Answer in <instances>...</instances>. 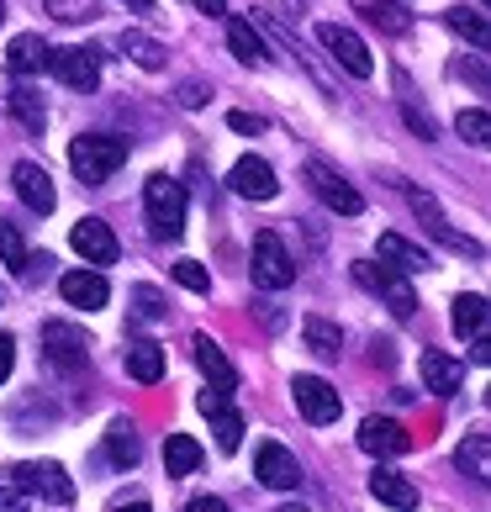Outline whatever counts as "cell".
I'll return each mask as SVG.
<instances>
[{"label":"cell","mask_w":491,"mask_h":512,"mask_svg":"<svg viewBox=\"0 0 491 512\" xmlns=\"http://www.w3.org/2000/svg\"><path fill=\"white\" fill-rule=\"evenodd\" d=\"M127 154H132L127 138H111V132H85V138L69 143V164L85 185H106L127 164Z\"/></svg>","instance_id":"obj_1"},{"label":"cell","mask_w":491,"mask_h":512,"mask_svg":"<svg viewBox=\"0 0 491 512\" xmlns=\"http://www.w3.org/2000/svg\"><path fill=\"white\" fill-rule=\"evenodd\" d=\"M143 206H148V227H154V238H180L185 233V185L175 175H148Z\"/></svg>","instance_id":"obj_2"},{"label":"cell","mask_w":491,"mask_h":512,"mask_svg":"<svg viewBox=\"0 0 491 512\" xmlns=\"http://www.w3.org/2000/svg\"><path fill=\"white\" fill-rule=\"evenodd\" d=\"M11 486L22 491V497H43L53 507H69L74 502V481L64 476V465L59 460H22V465H11Z\"/></svg>","instance_id":"obj_3"},{"label":"cell","mask_w":491,"mask_h":512,"mask_svg":"<svg viewBox=\"0 0 491 512\" xmlns=\"http://www.w3.org/2000/svg\"><path fill=\"white\" fill-rule=\"evenodd\" d=\"M354 280L370 291V296H381L386 307H391V317H412L418 312V296H412V286H407V275H396L391 264H375V259H360L354 264Z\"/></svg>","instance_id":"obj_4"},{"label":"cell","mask_w":491,"mask_h":512,"mask_svg":"<svg viewBox=\"0 0 491 512\" xmlns=\"http://www.w3.org/2000/svg\"><path fill=\"white\" fill-rule=\"evenodd\" d=\"M249 275H254L259 291H286L291 280H296V259H291L286 243H280V233H259V238H254V264H249Z\"/></svg>","instance_id":"obj_5"},{"label":"cell","mask_w":491,"mask_h":512,"mask_svg":"<svg viewBox=\"0 0 491 512\" xmlns=\"http://www.w3.org/2000/svg\"><path fill=\"white\" fill-rule=\"evenodd\" d=\"M307 185H312V196L323 201L328 212H338V217H360V212H365V196L354 191V185L338 175L333 164H323V159L307 164Z\"/></svg>","instance_id":"obj_6"},{"label":"cell","mask_w":491,"mask_h":512,"mask_svg":"<svg viewBox=\"0 0 491 512\" xmlns=\"http://www.w3.org/2000/svg\"><path fill=\"white\" fill-rule=\"evenodd\" d=\"M291 396H296L301 417H307V423H317V428L338 423V412H344V396H338V391L323 381V375H296V381H291Z\"/></svg>","instance_id":"obj_7"},{"label":"cell","mask_w":491,"mask_h":512,"mask_svg":"<svg viewBox=\"0 0 491 512\" xmlns=\"http://www.w3.org/2000/svg\"><path fill=\"white\" fill-rule=\"evenodd\" d=\"M317 43H323L333 59L354 74V80H370V74H375V59H370V48H365L360 32H349V27H338V22H323V27H317Z\"/></svg>","instance_id":"obj_8"},{"label":"cell","mask_w":491,"mask_h":512,"mask_svg":"<svg viewBox=\"0 0 491 512\" xmlns=\"http://www.w3.org/2000/svg\"><path fill=\"white\" fill-rule=\"evenodd\" d=\"M43 354L59 370H85L90 338H85V328H74V322H43Z\"/></svg>","instance_id":"obj_9"},{"label":"cell","mask_w":491,"mask_h":512,"mask_svg":"<svg viewBox=\"0 0 491 512\" xmlns=\"http://www.w3.org/2000/svg\"><path fill=\"white\" fill-rule=\"evenodd\" d=\"M11 185H16V196H22V206H27V212H37V217H48L53 206H59V191H53L48 169L32 164V159H22V164L11 169Z\"/></svg>","instance_id":"obj_10"},{"label":"cell","mask_w":491,"mask_h":512,"mask_svg":"<svg viewBox=\"0 0 491 512\" xmlns=\"http://www.w3.org/2000/svg\"><path fill=\"white\" fill-rule=\"evenodd\" d=\"M48 69L59 74L69 90H96V85H101V59H96V48H53Z\"/></svg>","instance_id":"obj_11"},{"label":"cell","mask_w":491,"mask_h":512,"mask_svg":"<svg viewBox=\"0 0 491 512\" xmlns=\"http://www.w3.org/2000/svg\"><path fill=\"white\" fill-rule=\"evenodd\" d=\"M254 476L270 486V491H296L301 486V465L286 444H259L254 454Z\"/></svg>","instance_id":"obj_12"},{"label":"cell","mask_w":491,"mask_h":512,"mask_svg":"<svg viewBox=\"0 0 491 512\" xmlns=\"http://www.w3.org/2000/svg\"><path fill=\"white\" fill-rule=\"evenodd\" d=\"M69 243H74V254H80L85 264H117V233H111L101 217H80L74 233H69Z\"/></svg>","instance_id":"obj_13"},{"label":"cell","mask_w":491,"mask_h":512,"mask_svg":"<svg viewBox=\"0 0 491 512\" xmlns=\"http://www.w3.org/2000/svg\"><path fill=\"white\" fill-rule=\"evenodd\" d=\"M228 185L243 196V201H275V191H280V180H275V169L264 164L259 154H243L238 164H233V175H228Z\"/></svg>","instance_id":"obj_14"},{"label":"cell","mask_w":491,"mask_h":512,"mask_svg":"<svg viewBox=\"0 0 491 512\" xmlns=\"http://www.w3.org/2000/svg\"><path fill=\"white\" fill-rule=\"evenodd\" d=\"M360 449L375 454V460H391V454L412 449V433L396 423V417H365V423H360Z\"/></svg>","instance_id":"obj_15"},{"label":"cell","mask_w":491,"mask_h":512,"mask_svg":"<svg viewBox=\"0 0 491 512\" xmlns=\"http://www.w3.org/2000/svg\"><path fill=\"white\" fill-rule=\"evenodd\" d=\"M191 349H196V365H201L206 381H212V391H228V396H233V391H238V370L228 365V354H222L217 338H212V333H196Z\"/></svg>","instance_id":"obj_16"},{"label":"cell","mask_w":491,"mask_h":512,"mask_svg":"<svg viewBox=\"0 0 491 512\" xmlns=\"http://www.w3.org/2000/svg\"><path fill=\"white\" fill-rule=\"evenodd\" d=\"M59 296L69 301V307H85V312H96L111 301V286H106V275L101 270H69L59 280Z\"/></svg>","instance_id":"obj_17"},{"label":"cell","mask_w":491,"mask_h":512,"mask_svg":"<svg viewBox=\"0 0 491 512\" xmlns=\"http://www.w3.org/2000/svg\"><path fill=\"white\" fill-rule=\"evenodd\" d=\"M423 386L439 396H455L465 386V359L444 354V349H423Z\"/></svg>","instance_id":"obj_18"},{"label":"cell","mask_w":491,"mask_h":512,"mask_svg":"<svg viewBox=\"0 0 491 512\" xmlns=\"http://www.w3.org/2000/svg\"><path fill=\"white\" fill-rule=\"evenodd\" d=\"M381 259H391L396 275H418V270H433V259L423 243H412L402 233H381Z\"/></svg>","instance_id":"obj_19"},{"label":"cell","mask_w":491,"mask_h":512,"mask_svg":"<svg viewBox=\"0 0 491 512\" xmlns=\"http://www.w3.org/2000/svg\"><path fill=\"white\" fill-rule=\"evenodd\" d=\"M370 491H375V502H386V507H396V512H412L418 507V486H412L402 470H375L370 476Z\"/></svg>","instance_id":"obj_20"},{"label":"cell","mask_w":491,"mask_h":512,"mask_svg":"<svg viewBox=\"0 0 491 512\" xmlns=\"http://www.w3.org/2000/svg\"><path fill=\"white\" fill-rule=\"evenodd\" d=\"M48 59H53V48L37 32L11 37V48H6V69L11 74H37V69H48Z\"/></svg>","instance_id":"obj_21"},{"label":"cell","mask_w":491,"mask_h":512,"mask_svg":"<svg viewBox=\"0 0 491 512\" xmlns=\"http://www.w3.org/2000/svg\"><path fill=\"white\" fill-rule=\"evenodd\" d=\"M164 470L169 476H196L201 470V444L191 439V433H169L164 439Z\"/></svg>","instance_id":"obj_22"},{"label":"cell","mask_w":491,"mask_h":512,"mask_svg":"<svg viewBox=\"0 0 491 512\" xmlns=\"http://www.w3.org/2000/svg\"><path fill=\"white\" fill-rule=\"evenodd\" d=\"M455 465L465 470V476L470 481H491V439H486V433H470V439L460 444V454H455Z\"/></svg>","instance_id":"obj_23"},{"label":"cell","mask_w":491,"mask_h":512,"mask_svg":"<svg viewBox=\"0 0 491 512\" xmlns=\"http://www.w3.org/2000/svg\"><path fill=\"white\" fill-rule=\"evenodd\" d=\"M407 201H412V206H418V217H428V227H433V233H439V238L449 243V249H465V254H481V243H470V238H460V233H455V227H449V222L439 217V206H433V196H423V191H407Z\"/></svg>","instance_id":"obj_24"},{"label":"cell","mask_w":491,"mask_h":512,"mask_svg":"<svg viewBox=\"0 0 491 512\" xmlns=\"http://www.w3.org/2000/svg\"><path fill=\"white\" fill-rule=\"evenodd\" d=\"M127 375L132 381H143V386H154L159 375H164V349L159 344H127Z\"/></svg>","instance_id":"obj_25"},{"label":"cell","mask_w":491,"mask_h":512,"mask_svg":"<svg viewBox=\"0 0 491 512\" xmlns=\"http://www.w3.org/2000/svg\"><path fill=\"white\" fill-rule=\"evenodd\" d=\"M106 454H111V465H122V470H132V465H138L143 444H138V433H132V423H127V417H117V423L106 428Z\"/></svg>","instance_id":"obj_26"},{"label":"cell","mask_w":491,"mask_h":512,"mask_svg":"<svg viewBox=\"0 0 491 512\" xmlns=\"http://www.w3.org/2000/svg\"><path fill=\"white\" fill-rule=\"evenodd\" d=\"M228 48L238 53L243 64H264V59H270V53H264V37L254 32L249 16H233V22H228Z\"/></svg>","instance_id":"obj_27"},{"label":"cell","mask_w":491,"mask_h":512,"mask_svg":"<svg viewBox=\"0 0 491 512\" xmlns=\"http://www.w3.org/2000/svg\"><path fill=\"white\" fill-rule=\"evenodd\" d=\"M6 106H11V117L22 122L27 132H43V127H48V106H43V96H37V90L16 85L11 96H6Z\"/></svg>","instance_id":"obj_28"},{"label":"cell","mask_w":491,"mask_h":512,"mask_svg":"<svg viewBox=\"0 0 491 512\" xmlns=\"http://www.w3.org/2000/svg\"><path fill=\"white\" fill-rule=\"evenodd\" d=\"M301 338H307V349L323 354V359H338V354H344V333H338L328 317H307V322H301Z\"/></svg>","instance_id":"obj_29"},{"label":"cell","mask_w":491,"mask_h":512,"mask_svg":"<svg viewBox=\"0 0 491 512\" xmlns=\"http://www.w3.org/2000/svg\"><path fill=\"white\" fill-rule=\"evenodd\" d=\"M455 333L481 344V338H486V296H476V291L455 296Z\"/></svg>","instance_id":"obj_30"},{"label":"cell","mask_w":491,"mask_h":512,"mask_svg":"<svg viewBox=\"0 0 491 512\" xmlns=\"http://www.w3.org/2000/svg\"><path fill=\"white\" fill-rule=\"evenodd\" d=\"M122 53L138 69H164V43H154V37H143V32H122Z\"/></svg>","instance_id":"obj_31"},{"label":"cell","mask_w":491,"mask_h":512,"mask_svg":"<svg viewBox=\"0 0 491 512\" xmlns=\"http://www.w3.org/2000/svg\"><path fill=\"white\" fill-rule=\"evenodd\" d=\"M354 6H360L375 27H386V32H407L412 27V16L396 6V0H354Z\"/></svg>","instance_id":"obj_32"},{"label":"cell","mask_w":491,"mask_h":512,"mask_svg":"<svg viewBox=\"0 0 491 512\" xmlns=\"http://www.w3.org/2000/svg\"><path fill=\"white\" fill-rule=\"evenodd\" d=\"M0 259L11 264V275H27V243H22V233H16V222H6L0 217Z\"/></svg>","instance_id":"obj_33"},{"label":"cell","mask_w":491,"mask_h":512,"mask_svg":"<svg viewBox=\"0 0 491 512\" xmlns=\"http://www.w3.org/2000/svg\"><path fill=\"white\" fill-rule=\"evenodd\" d=\"M444 22L455 27L460 37H470L476 48H486V43H491V27H486V16H481V11H465V6H455V11L444 16Z\"/></svg>","instance_id":"obj_34"},{"label":"cell","mask_w":491,"mask_h":512,"mask_svg":"<svg viewBox=\"0 0 491 512\" xmlns=\"http://www.w3.org/2000/svg\"><path fill=\"white\" fill-rule=\"evenodd\" d=\"M455 132H460L470 148H486V138H491V117H486L481 106H470V111H460V117H455Z\"/></svg>","instance_id":"obj_35"},{"label":"cell","mask_w":491,"mask_h":512,"mask_svg":"<svg viewBox=\"0 0 491 512\" xmlns=\"http://www.w3.org/2000/svg\"><path fill=\"white\" fill-rule=\"evenodd\" d=\"M212 433H217V449H222V454H233V449L243 444V417H238L233 407H222V412L212 417Z\"/></svg>","instance_id":"obj_36"},{"label":"cell","mask_w":491,"mask_h":512,"mask_svg":"<svg viewBox=\"0 0 491 512\" xmlns=\"http://www.w3.org/2000/svg\"><path fill=\"white\" fill-rule=\"evenodd\" d=\"M175 280H180L185 291H212V275H206L196 259H180V264H175Z\"/></svg>","instance_id":"obj_37"},{"label":"cell","mask_w":491,"mask_h":512,"mask_svg":"<svg viewBox=\"0 0 491 512\" xmlns=\"http://www.w3.org/2000/svg\"><path fill=\"white\" fill-rule=\"evenodd\" d=\"M48 11L59 16V22H90V16H96L90 0H48Z\"/></svg>","instance_id":"obj_38"},{"label":"cell","mask_w":491,"mask_h":512,"mask_svg":"<svg viewBox=\"0 0 491 512\" xmlns=\"http://www.w3.org/2000/svg\"><path fill=\"white\" fill-rule=\"evenodd\" d=\"M196 407H201V412H206V417H217V412H222V407H228V391H212V386H206V391H201V396H196Z\"/></svg>","instance_id":"obj_39"},{"label":"cell","mask_w":491,"mask_h":512,"mask_svg":"<svg viewBox=\"0 0 491 512\" xmlns=\"http://www.w3.org/2000/svg\"><path fill=\"white\" fill-rule=\"evenodd\" d=\"M11 365H16V338H11V333H0V381L11 375Z\"/></svg>","instance_id":"obj_40"},{"label":"cell","mask_w":491,"mask_h":512,"mask_svg":"<svg viewBox=\"0 0 491 512\" xmlns=\"http://www.w3.org/2000/svg\"><path fill=\"white\" fill-rule=\"evenodd\" d=\"M138 301H143V317H164V301H159V291H148V286H138Z\"/></svg>","instance_id":"obj_41"},{"label":"cell","mask_w":491,"mask_h":512,"mask_svg":"<svg viewBox=\"0 0 491 512\" xmlns=\"http://www.w3.org/2000/svg\"><path fill=\"white\" fill-rule=\"evenodd\" d=\"M0 512H27V497L16 486H0Z\"/></svg>","instance_id":"obj_42"},{"label":"cell","mask_w":491,"mask_h":512,"mask_svg":"<svg viewBox=\"0 0 491 512\" xmlns=\"http://www.w3.org/2000/svg\"><path fill=\"white\" fill-rule=\"evenodd\" d=\"M228 127H233V132H259L264 122H259V117H249V111H233V117H228Z\"/></svg>","instance_id":"obj_43"},{"label":"cell","mask_w":491,"mask_h":512,"mask_svg":"<svg viewBox=\"0 0 491 512\" xmlns=\"http://www.w3.org/2000/svg\"><path fill=\"white\" fill-rule=\"evenodd\" d=\"M185 512H228V502H222V497H196Z\"/></svg>","instance_id":"obj_44"},{"label":"cell","mask_w":491,"mask_h":512,"mask_svg":"<svg viewBox=\"0 0 491 512\" xmlns=\"http://www.w3.org/2000/svg\"><path fill=\"white\" fill-rule=\"evenodd\" d=\"M191 6L206 11V16H222V11H228V0H191Z\"/></svg>","instance_id":"obj_45"},{"label":"cell","mask_w":491,"mask_h":512,"mask_svg":"<svg viewBox=\"0 0 491 512\" xmlns=\"http://www.w3.org/2000/svg\"><path fill=\"white\" fill-rule=\"evenodd\" d=\"M111 512H154V507H148L143 497H132V502H117V507H111Z\"/></svg>","instance_id":"obj_46"},{"label":"cell","mask_w":491,"mask_h":512,"mask_svg":"<svg viewBox=\"0 0 491 512\" xmlns=\"http://www.w3.org/2000/svg\"><path fill=\"white\" fill-rule=\"evenodd\" d=\"M180 101H185V106H201V101H206V90H201V85H185V96H180Z\"/></svg>","instance_id":"obj_47"},{"label":"cell","mask_w":491,"mask_h":512,"mask_svg":"<svg viewBox=\"0 0 491 512\" xmlns=\"http://www.w3.org/2000/svg\"><path fill=\"white\" fill-rule=\"evenodd\" d=\"M122 6H132V11H154V0H122Z\"/></svg>","instance_id":"obj_48"},{"label":"cell","mask_w":491,"mask_h":512,"mask_svg":"<svg viewBox=\"0 0 491 512\" xmlns=\"http://www.w3.org/2000/svg\"><path fill=\"white\" fill-rule=\"evenodd\" d=\"M280 512H307V507H280Z\"/></svg>","instance_id":"obj_49"}]
</instances>
